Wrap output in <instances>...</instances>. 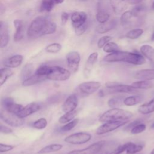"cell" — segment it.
<instances>
[{
  "instance_id": "6da1fadb",
  "label": "cell",
  "mask_w": 154,
  "mask_h": 154,
  "mask_svg": "<svg viewBox=\"0 0 154 154\" xmlns=\"http://www.w3.org/2000/svg\"><path fill=\"white\" fill-rule=\"evenodd\" d=\"M56 29L55 23L45 16H40L31 22L27 30V36L31 39H35L45 35L53 34Z\"/></svg>"
},
{
  "instance_id": "7a4b0ae2",
  "label": "cell",
  "mask_w": 154,
  "mask_h": 154,
  "mask_svg": "<svg viewBox=\"0 0 154 154\" xmlns=\"http://www.w3.org/2000/svg\"><path fill=\"white\" fill-rule=\"evenodd\" d=\"M103 61L108 63L124 62L134 65H142L146 63L144 57L140 54L118 51L106 55Z\"/></svg>"
},
{
  "instance_id": "3957f363",
  "label": "cell",
  "mask_w": 154,
  "mask_h": 154,
  "mask_svg": "<svg viewBox=\"0 0 154 154\" xmlns=\"http://www.w3.org/2000/svg\"><path fill=\"white\" fill-rule=\"evenodd\" d=\"M133 114L129 111L119 108H111L103 112L99 118V121L102 123L113 121H124L131 118Z\"/></svg>"
},
{
  "instance_id": "277c9868",
  "label": "cell",
  "mask_w": 154,
  "mask_h": 154,
  "mask_svg": "<svg viewBox=\"0 0 154 154\" xmlns=\"http://www.w3.org/2000/svg\"><path fill=\"white\" fill-rule=\"evenodd\" d=\"M71 76V72L69 70L58 66H51L47 79L52 81H63L69 79Z\"/></svg>"
},
{
  "instance_id": "5b68a950",
  "label": "cell",
  "mask_w": 154,
  "mask_h": 154,
  "mask_svg": "<svg viewBox=\"0 0 154 154\" xmlns=\"http://www.w3.org/2000/svg\"><path fill=\"white\" fill-rule=\"evenodd\" d=\"M0 117L5 123L12 127H20L24 124V118H21L17 114L11 113L2 109L0 111Z\"/></svg>"
},
{
  "instance_id": "8992f818",
  "label": "cell",
  "mask_w": 154,
  "mask_h": 154,
  "mask_svg": "<svg viewBox=\"0 0 154 154\" xmlns=\"http://www.w3.org/2000/svg\"><path fill=\"white\" fill-rule=\"evenodd\" d=\"M91 135L86 132H79L72 134L64 138V141L71 144H82L91 139Z\"/></svg>"
},
{
  "instance_id": "52a82bcc",
  "label": "cell",
  "mask_w": 154,
  "mask_h": 154,
  "mask_svg": "<svg viewBox=\"0 0 154 154\" xmlns=\"http://www.w3.org/2000/svg\"><path fill=\"white\" fill-rule=\"evenodd\" d=\"M105 87L116 93H137L138 92V89L133 87L131 85L120 84L117 82H107L105 83Z\"/></svg>"
},
{
  "instance_id": "ba28073f",
  "label": "cell",
  "mask_w": 154,
  "mask_h": 154,
  "mask_svg": "<svg viewBox=\"0 0 154 154\" xmlns=\"http://www.w3.org/2000/svg\"><path fill=\"white\" fill-rule=\"evenodd\" d=\"M129 122L128 120L107 122L100 125L96 131V134L102 135L112 132L119 128L123 126Z\"/></svg>"
},
{
  "instance_id": "9c48e42d",
  "label": "cell",
  "mask_w": 154,
  "mask_h": 154,
  "mask_svg": "<svg viewBox=\"0 0 154 154\" xmlns=\"http://www.w3.org/2000/svg\"><path fill=\"white\" fill-rule=\"evenodd\" d=\"M23 106L14 101L10 97H5L1 100V108L5 111L18 115Z\"/></svg>"
},
{
  "instance_id": "30bf717a",
  "label": "cell",
  "mask_w": 154,
  "mask_h": 154,
  "mask_svg": "<svg viewBox=\"0 0 154 154\" xmlns=\"http://www.w3.org/2000/svg\"><path fill=\"white\" fill-rule=\"evenodd\" d=\"M81 60L79 54L76 51H70L66 55V61L69 70L72 73L78 71Z\"/></svg>"
},
{
  "instance_id": "8fae6325",
  "label": "cell",
  "mask_w": 154,
  "mask_h": 154,
  "mask_svg": "<svg viewBox=\"0 0 154 154\" xmlns=\"http://www.w3.org/2000/svg\"><path fill=\"white\" fill-rule=\"evenodd\" d=\"M101 84L98 81H86L79 84L78 86L79 91L84 94H92L100 87Z\"/></svg>"
},
{
  "instance_id": "7c38bea8",
  "label": "cell",
  "mask_w": 154,
  "mask_h": 154,
  "mask_svg": "<svg viewBox=\"0 0 154 154\" xmlns=\"http://www.w3.org/2000/svg\"><path fill=\"white\" fill-rule=\"evenodd\" d=\"M104 143L105 141L103 140L99 141L88 146L87 147L84 149L70 151L67 154H96L100 149Z\"/></svg>"
},
{
  "instance_id": "4fadbf2b",
  "label": "cell",
  "mask_w": 154,
  "mask_h": 154,
  "mask_svg": "<svg viewBox=\"0 0 154 154\" xmlns=\"http://www.w3.org/2000/svg\"><path fill=\"white\" fill-rule=\"evenodd\" d=\"M87 15L84 11H75L71 16V22L75 29L82 26L87 23Z\"/></svg>"
},
{
  "instance_id": "5bb4252c",
  "label": "cell",
  "mask_w": 154,
  "mask_h": 154,
  "mask_svg": "<svg viewBox=\"0 0 154 154\" xmlns=\"http://www.w3.org/2000/svg\"><path fill=\"white\" fill-rule=\"evenodd\" d=\"M78 104V99L75 94L69 96L64 100L61 106L62 111L66 113L75 111Z\"/></svg>"
},
{
  "instance_id": "9a60e30c",
  "label": "cell",
  "mask_w": 154,
  "mask_h": 154,
  "mask_svg": "<svg viewBox=\"0 0 154 154\" xmlns=\"http://www.w3.org/2000/svg\"><path fill=\"white\" fill-rule=\"evenodd\" d=\"M98 53L93 52L88 56L84 68V76L85 78H88L90 76L91 71L93 69V67L96 63L98 58Z\"/></svg>"
},
{
  "instance_id": "2e32d148",
  "label": "cell",
  "mask_w": 154,
  "mask_h": 154,
  "mask_svg": "<svg viewBox=\"0 0 154 154\" xmlns=\"http://www.w3.org/2000/svg\"><path fill=\"white\" fill-rule=\"evenodd\" d=\"M40 109L41 106L40 104L36 102H32L26 105L25 106H23L17 116L21 118H25L38 111Z\"/></svg>"
},
{
  "instance_id": "e0dca14e",
  "label": "cell",
  "mask_w": 154,
  "mask_h": 154,
  "mask_svg": "<svg viewBox=\"0 0 154 154\" xmlns=\"http://www.w3.org/2000/svg\"><path fill=\"white\" fill-rule=\"evenodd\" d=\"M9 35L8 28L7 22L1 21L0 22V47L5 48L8 43Z\"/></svg>"
},
{
  "instance_id": "ac0fdd59",
  "label": "cell",
  "mask_w": 154,
  "mask_h": 154,
  "mask_svg": "<svg viewBox=\"0 0 154 154\" xmlns=\"http://www.w3.org/2000/svg\"><path fill=\"white\" fill-rule=\"evenodd\" d=\"M14 26L16 28L13 38L15 42H19L23 38L25 31V23L21 19H15L13 21Z\"/></svg>"
},
{
  "instance_id": "d6986e66",
  "label": "cell",
  "mask_w": 154,
  "mask_h": 154,
  "mask_svg": "<svg viewBox=\"0 0 154 154\" xmlns=\"http://www.w3.org/2000/svg\"><path fill=\"white\" fill-rule=\"evenodd\" d=\"M23 57L21 55H14L7 59L3 62L4 67L8 68H16L21 65Z\"/></svg>"
},
{
  "instance_id": "ffe728a7",
  "label": "cell",
  "mask_w": 154,
  "mask_h": 154,
  "mask_svg": "<svg viewBox=\"0 0 154 154\" xmlns=\"http://www.w3.org/2000/svg\"><path fill=\"white\" fill-rule=\"evenodd\" d=\"M118 146V144L116 141H105L100 149L96 154H114Z\"/></svg>"
},
{
  "instance_id": "44dd1931",
  "label": "cell",
  "mask_w": 154,
  "mask_h": 154,
  "mask_svg": "<svg viewBox=\"0 0 154 154\" xmlns=\"http://www.w3.org/2000/svg\"><path fill=\"white\" fill-rule=\"evenodd\" d=\"M46 79H48L45 76H42L38 74L35 73V72L31 76L22 81V85L23 87H29L33 85L39 84Z\"/></svg>"
},
{
  "instance_id": "7402d4cb",
  "label": "cell",
  "mask_w": 154,
  "mask_h": 154,
  "mask_svg": "<svg viewBox=\"0 0 154 154\" xmlns=\"http://www.w3.org/2000/svg\"><path fill=\"white\" fill-rule=\"evenodd\" d=\"M134 77L140 80L151 81L154 79V69H141L135 72Z\"/></svg>"
},
{
  "instance_id": "603a6c76",
  "label": "cell",
  "mask_w": 154,
  "mask_h": 154,
  "mask_svg": "<svg viewBox=\"0 0 154 154\" xmlns=\"http://www.w3.org/2000/svg\"><path fill=\"white\" fill-rule=\"evenodd\" d=\"M140 52L154 67V48L149 45H143L140 47Z\"/></svg>"
},
{
  "instance_id": "cb8c5ba5",
  "label": "cell",
  "mask_w": 154,
  "mask_h": 154,
  "mask_svg": "<svg viewBox=\"0 0 154 154\" xmlns=\"http://www.w3.org/2000/svg\"><path fill=\"white\" fill-rule=\"evenodd\" d=\"M64 1V0H42L40 6V11H51L55 5L61 4Z\"/></svg>"
},
{
  "instance_id": "d4e9b609",
  "label": "cell",
  "mask_w": 154,
  "mask_h": 154,
  "mask_svg": "<svg viewBox=\"0 0 154 154\" xmlns=\"http://www.w3.org/2000/svg\"><path fill=\"white\" fill-rule=\"evenodd\" d=\"M137 19H140V18L135 16L133 14L132 11H126L122 14L120 17V22L123 25L126 26V25L132 24L135 20H140Z\"/></svg>"
},
{
  "instance_id": "484cf974",
  "label": "cell",
  "mask_w": 154,
  "mask_h": 154,
  "mask_svg": "<svg viewBox=\"0 0 154 154\" xmlns=\"http://www.w3.org/2000/svg\"><path fill=\"white\" fill-rule=\"evenodd\" d=\"M117 21L115 19L108 21L105 23H100L96 28V32L99 34H103L109 31L110 30L114 28L116 26Z\"/></svg>"
},
{
  "instance_id": "4316f807",
  "label": "cell",
  "mask_w": 154,
  "mask_h": 154,
  "mask_svg": "<svg viewBox=\"0 0 154 154\" xmlns=\"http://www.w3.org/2000/svg\"><path fill=\"white\" fill-rule=\"evenodd\" d=\"M138 111L144 115L151 114L154 112V97L149 102L141 105L138 108Z\"/></svg>"
},
{
  "instance_id": "83f0119b",
  "label": "cell",
  "mask_w": 154,
  "mask_h": 154,
  "mask_svg": "<svg viewBox=\"0 0 154 154\" xmlns=\"http://www.w3.org/2000/svg\"><path fill=\"white\" fill-rule=\"evenodd\" d=\"M143 100V96L141 94H136L131 96H128L124 99L123 104L128 106H134Z\"/></svg>"
},
{
  "instance_id": "f1b7e54d",
  "label": "cell",
  "mask_w": 154,
  "mask_h": 154,
  "mask_svg": "<svg viewBox=\"0 0 154 154\" xmlns=\"http://www.w3.org/2000/svg\"><path fill=\"white\" fill-rule=\"evenodd\" d=\"M63 148V145L60 144H51L47 145L38 151V154H47L60 150Z\"/></svg>"
},
{
  "instance_id": "f546056e",
  "label": "cell",
  "mask_w": 154,
  "mask_h": 154,
  "mask_svg": "<svg viewBox=\"0 0 154 154\" xmlns=\"http://www.w3.org/2000/svg\"><path fill=\"white\" fill-rule=\"evenodd\" d=\"M111 5L115 13H120L126 8V0H110Z\"/></svg>"
},
{
  "instance_id": "4dcf8cb0",
  "label": "cell",
  "mask_w": 154,
  "mask_h": 154,
  "mask_svg": "<svg viewBox=\"0 0 154 154\" xmlns=\"http://www.w3.org/2000/svg\"><path fill=\"white\" fill-rule=\"evenodd\" d=\"M0 72V85L2 86L7 81V80L14 74V72L11 69V68L6 67H2Z\"/></svg>"
},
{
  "instance_id": "1f68e13d",
  "label": "cell",
  "mask_w": 154,
  "mask_h": 154,
  "mask_svg": "<svg viewBox=\"0 0 154 154\" xmlns=\"http://www.w3.org/2000/svg\"><path fill=\"white\" fill-rule=\"evenodd\" d=\"M34 72V67L32 64H25L20 72V79L22 80V82L31 76L33 73Z\"/></svg>"
},
{
  "instance_id": "d6a6232c",
  "label": "cell",
  "mask_w": 154,
  "mask_h": 154,
  "mask_svg": "<svg viewBox=\"0 0 154 154\" xmlns=\"http://www.w3.org/2000/svg\"><path fill=\"white\" fill-rule=\"evenodd\" d=\"M133 87L139 90H148L153 87V84L150 82V81H145V80H139L137 81H135L131 84Z\"/></svg>"
},
{
  "instance_id": "836d02e7",
  "label": "cell",
  "mask_w": 154,
  "mask_h": 154,
  "mask_svg": "<svg viewBox=\"0 0 154 154\" xmlns=\"http://www.w3.org/2000/svg\"><path fill=\"white\" fill-rule=\"evenodd\" d=\"M109 14L106 11L103 9L98 10L96 14V20L100 23H103L108 22L109 19Z\"/></svg>"
},
{
  "instance_id": "e575fe53",
  "label": "cell",
  "mask_w": 154,
  "mask_h": 154,
  "mask_svg": "<svg viewBox=\"0 0 154 154\" xmlns=\"http://www.w3.org/2000/svg\"><path fill=\"white\" fill-rule=\"evenodd\" d=\"M76 115H77V111L76 110L73 111L72 112H66L59 118L58 122L60 123H67L73 120Z\"/></svg>"
},
{
  "instance_id": "d590c367",
  "label": "cell",
  "mask_w": 154,
  "mask_h": 154,
  "mask_svg": "<svg viewBox=\"0 0 154 154\" xmlns=\"http://www.w3.org/2000/svg\"><path fill=\"white\" fill-rule=\"evenodd\" d=\"M143 146L141 144H137L132 142H129L126 153V154H136L141 151L143 149Z\"/></svg>"
},
{
  "instance_id": "8d00e7d4",
  "label": "cell",
  "mask_w": 154,
  "mask_h": 154,
  "mask_svg": "<svg viewBox=\"0 0 154 154\" xmlns=\"http://www.w3.org/2000/svg\"><path fill=\"white\" fill-rule=\"evenodd\" d=\"M146 7L144 4H137L134 8L133 9L131 10L133 13V14L141 18L146 13Z\"/></svg>"
},
{
  "instance_id": "74e56055",
  "label": "cell",
  "mask_w": 154,
  "mask_h": 154,
  "mask_svg": "<svg viewBox=\"0 0 154 154\" xmlns=\"http://www.w3.org/2000/svg\"><path fill=\"white\" fill-rule=\"evenodd\" d=\"M143 33V30L142 29L140 28H135V29H131L130 31H129L126 34V37L129 38V39H132V40H134V39H137L138 37H140Z\"/></svg>"
},
{
  "instance_id": "f35d334b",
  "label": "cell",
  "mask_w": 154,
  "mask_h": 154,
  "mask_svg": "<svg viewBox=\"0 0 154 154\" xmlns=\"http://www.w3.org/2000/svg\"><path fill=\"white\" fill-rule=\"evenodd\" d=\"M51 67V66L49 65L48 64H46V63L42 64L37 67L35 73L40 75H42V76H45L47 78V75L48 74V73L49 72Z\"/></svg>"
},
{
  "instance_id": "ab89813d",
  "label": "cell",
  "mask_w": 154,
  "mask_h": 154,
  "mask_svg": "<svg viewBox=\"0 0 154 154\" xmlns=\"http://www.w3.org/2000/svg\"><path fill=\"white\" fill-rule=\"evenodd\" d=\"M103 50L105 52L111 54L119 51V47L116 43L109 42L103 47Z\"/></svg>"
},
{
  "instance_id": "60d3db41",
  "label": "cell",
  "mask_w": 154,
  "mask_h": 154,
  "mask_svg": "<svg viewBox=\"0 0 154 154\" xmlns=\"http://www.w3.org/2000/svg\"><path fill=\"white\" fill-rule=\"evenodd\" d=\"M62 46L58 43H53L48 45L45 48V51L48 53L55 54L61 51Z\"/></svg>"
},
{
  "instance_id": "b9f144b4",
  "label": "cell",
  "mask_w": 154,
  "mask_h": 154,
  "mask_svg": "<svg viewBox=\"0 0 154 154\" xmlns=\"http://www.w3.org/2000/svg\"><path fill=\"white\" fill-rule=\"evenodd\" d=\"M79 122V119L76 118L74 119L73 120L70 121V122H68L67 123H66L64 126H63L61 128H60V131L61 132H67L69 131L70 130H72V129H73L78 123Z\"/></svg>"
},
{
  "instance_id": "7bdbcfd3",
  "label": "cell",
  "mask_w": 154,
  "mask_h": 154,
  "mask_svg": "<svg viewBox=\"0 0 154 154\" xmlns=\"http://www.w3.org/2000/svg\"><path fill=\"white\" fill-rule=\"evenodd\" d=\"M123 100H122V99L120 97H115L109 99L108 100L107 103H108V105L111 108H118L119 106L122 105V102L123 103Z\"/></svg>"
},
{
  "instance_id": "ee69618b",
  "label": "cell",
  "mask_w": 154,
  "mask_h": 154,
  "mask_svg": "<svg viewBox=\"0 0 154 154\" xmlns=\"http://www.w3.org/2000/svg\"><path fill=\"white\" fill-rule=\"evenodd\" d=\"M48 125L47 120L44 117H41L38 120H35L32 126L37 129H43Z\"/></svg>"
},
{
  "instance_id": "f6af8a7d",
  "label": "cell",
  "mask_w": 154,
  "mask_h": 154,
  "mask_svg": "<svg viewBox=\"0 0 154 154\" xmlns=\"http://www.w3.org/2000/svg\"><path fill=\"white\" fill-rule=\"evenodd\" d=\"M146 129V126L144 123H143L142 122L137 125L135 126H134L131 131L130 132L132 134H138L143 132H144Z\"/></svg>"
},
{
  "instance_id": "bcb514c9",
  "label": "cell",
  "mask_w": 154,
  "mask_h": 154,
  "mask_svg": "<svg viewBox=\"0 0 154 154\" xmlns=\"http://www.w3.org/2000/svg\"><path fill=\"white\" fill-rule=\"evenodd\" d=\"M112 37L109 35H105L100 37L97 42V47L99 48H103L108 43L111 42Z\"/></svg>"
},
{
  "instance_id": "7dc6e473",
  "label": "cell",
  "mask_w": 154,
  "mask_h": 154,
  "mask_svg": "<svg viewBox=\"0 0 154 154\" xmlns=\"http://www.w3.org/2000/svg\"><path fill=\"white\" fill-rule=\"evenodd\" d=\"M142 122V120L141 119H137L134 120L132 122H130L129 123H128L124 128V130L126 131H130L134 126H135L137 125L140 123Z\"/></svg>"
},
{
  "instance_id": "c3c4849f",
  "label": "cell",
  "mask_w": 154,
  "mask_h": 154,
  "mask_svg": "<svg viewBox=\"0 0 154 154\" xmlns=\"http://www.w3.org/2000/svg\"><path fill=\"white\" fill-rule=\"evenodd\" d=\"M14 147H15V146H14L13 145L0 143V152L1 153L7 152L12 150Z\"/></svg>"
},
{
  "instance_id": "681fc988",
  "label": "cell",
  "mask_w": 154,
  "mask_h": 154,
  "mask_svg": "<svg viewBox=\"0 0 154 154\" xmlns=\"http://www.w3.org/2000/svg\"><path fill=\"white\" fill-rule=\"evenodd\" d=\"M128 144H129V142L125 144H123L122 145H119L114 154H122V153H123L126 150L128 147Z\"/></svg>"
},
{
  "instance_id": "f907efd6",
  "label": "cell",
  "mask_w": 154,
  "mask_h": 154,
  "mask_svg": "<svg viewBox=\"0 0 154 154\" xmlns=\"http://www.w3.org/2000/svg\"><path fill=\"white\" fill-rule=\"evenodd\" d=\"M0 132L2 134H11L13 132V129H11L10 128H8L6 126H4L2 125V123H1V126H0Z\"/></svg>"
},
{
  "instance_id": "816d5d0a",
  "label": "cell",
  "mask_w": 154,
  "mask_h": 154,
  "mask_svg": "<svg viewBox=\"0 0 154 154\" xmlns=\"http://www.w3.org/2000/svg\"><path fill=\"white\" fill-rule=\"evenodd\" d=\"M87 23H86L85 25H82V26L78 28V29H75V33L76 35H82L87 29Z\"/></svg>"
},
{
  "instance_id": "f5cc1de1",
  "label": "cell",
  "mask_w": 154,
  "mask_h": 154,
  "mask_svg": "<svg viewBox=\"0 0 154 154\" xmlns=\"http://www.w3.org/2000/svg\"><path fill=\"white\" fill-rule=\"evenodd\" d=\"M69 17V13L67 12H63L61 15V23L62 25H65L67 21L68 20Z\"/></svg>"
},
{
  "instance_id": "db71d44e",
  "label": "cell",
  "mask_w": 154,
  "mask_h": 154,
  "mask_svg": "<svg viewBox=\"0 0 154 154\" xmlns=\"http://www.w3.org/2000/svg\"><path fill=\"white\" fill-rule=\"evenodd\" d=\"M128 4H133V5H137L140 4L141 2H142L143 0H126Z\"/></svg>"
},
{
  "instance_id": "11a10c76",
  "label": "cell",
  "mask_w": 154,
  "mask_h": 154,
  "mask_svg": "<svg viewBox=\"0 0 154 154\" xmlns=\"http://www.w3.org/2000/svg\"><path fill=\"white\" fill-rule=\"evenodd\" d=\"M151 40L152 41H154V31H153V32L152 34V37H151Z\"/></svg>"
},
{
  "instance_id": "9f6ffc18",
  "label": "cell",
  "mask_w": 154,
  "mask_h": 154,
  "mask_svg": "<svg viewBox=\"0 0 154 154\" xmlns=\"http://www.w3.org/2000/svg\"><path fill=\"white\" fill-rule=\"evenodd\" d=\"M150 154H154V149L150 152Z\"/></svg>"
},
{
  "instance_id": "6f0895ef",
  "label": "cell",
  "mask_w": 154,
  "mask_h": 154,
  "mask_svg": "<svg viewBox=\"0 0 154 154\" xmlns=\"http://www.w3.org/2000/svg\"><path fill=\"white\" fill-rule=\"evenodd\" d=\"M150 127H151V128H152V129H154V123H153V124L151 125V126H150Z\"/></svg>"
},
{
  "instance_id": "680465c9",
  "label": "cell",
  "mask_w": 154,
  "mask_h": 154,
  "mask_svg": "<svg viewBox=\"0 0 154 154\" xmlns=\"http://www.w3.org/2000/svg\"><path fill=\"white\" fill-rule=\"evenodd\" d=\"M152 8L154 10V1H153V3H152Z\"/></svg>"
},
{
  "instance_id": "91938a15",
  "label": "cell",
  "mask_w": 154,
  "mask_h": 154,
  "mask_svg": "<svg viewBox=\"0 0 154 154\" xmlns=\"http://www.w3.org/2000/svg\"><path fill=\"white\" fill-rule=\"evenodd\" d=\"M139 154H141V153H139Z\"/></svg>"
},
{
  "instance_id": "94428289",
  "label": "cell",
  "mask_w": 154,
  "mask_h": 154,
  "mask_svg": "<svg viewBox=\"0 0 154 154\" xmlns=\"http://www.w3.org/2000/svg\"><path fill=\"white\" fill-rule=\"evenodd\" d=\"M101 1H102V0H101Z\"/></svg>"
}]
</instances>
